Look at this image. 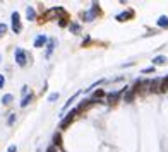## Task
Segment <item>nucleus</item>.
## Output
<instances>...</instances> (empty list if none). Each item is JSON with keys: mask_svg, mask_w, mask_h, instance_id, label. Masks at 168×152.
<instances>
[{"mask_svg": "<svg viewBox=\"0 0 168 152\" xmlns=\"http://www.w3.org/2000/svg\"><path fill=\"white\" fill-rule=\"evenodd\" d=\"M14 56H16V61H17L19 67H24V65L28 63V53L24 51L23 48H17L16 53H14Z\"/></svg>", "mask_w": 168, "mask_h": 152, "instance_id": "f257e3e1", "label": "nucleus"}, {"mask_svg": "<svg viewBox=\"0 0 168 152\" xmlns=\"http://www.w3.org/2000/svg\"><path fill=\"white\" fill-rule=\"evenodd\" d=\"M21 29H23V26H21V16L17 12H12V31L16 32H21Z\"/></svg>", "mask_w": 168, "mask_h": 152, "instance_id": "f03ea898", "label": "nucleus"}, {"mask_svg": "<svg viewBox=\"0 0 168 152\" xmlns=\"http://www.w3.org/2000/svg\"><path fill=\"white\" fill-rule=\"evenodd\" d=\"M76 113H77V110H72L71 113H67V116L62 120V123H60V128L64 130V128H67L69 125H71V121L74 120V116H76Z\"/></svg>", "mask_w": 168, "mask_h": 152, "instance_id": "7ed1b4c3", "label": "nucleus"}, {"mask_svg": "<svg viewBox=\"0 0 168 152\" xmlns=\"http://www.w3.org/2000/svg\"><path fill=\"white\" fill-rule=\"evenodd\" d=\"M46 41H48V38H46L45 34H38L36 39H34V46L36 48H43V46L46 45Z\"/></svg>", "mask_w": 168, "mask_h": 152, "instance_id": "20e7f679", "label": "nucleus"}, {"mask_svg": "<svg viewBox=\"0 0 168 152\" xmlns=\"http://www.w3.org/2000/svg\"><path fill=\"white\" fill-rule=\"evenodd\" d=\"M96 12H100V7H98V3H93V7H91V10L86 14V17H87L86 21H91L94 16H96Z\"/></svg>", "mask_w": 168, "mask_h": 152, "instance_id": "39448f33", "label": "nucleus"}, {"mask_svg": "<svg viewBox=\"0 0 168 152\" xmlns=\"http://www.w3.org/2000/svg\"><path fill=\"white\" fill-rule=\"evenodd\" d=\"M132 16H134V12H132V10H127V12L118 14V16H117V21L123 22V21H129V17H132Z\"/></svg>", "mask_w": 168, "mask_h": 152, "instance_id": "423d86ee", "label": "nucleus"}, {"mask_svg": "<svg viewBox=\"0 0 168 152\" xmlns=\"http://www.w3.org/2000/svg\"><path fill=\"white\" fill-rule=\"evenodd\" d=\"M163 63H166V56L158 55V56H155V58H153V65H163Z\"/></svg>", "mask_w": 168, "mask_h": 152, "instance_id": "0eeeda50", "label": "nucleus"}, {"mask_svg": "<svg viewBox=\"0 0 168 152\" xmlns=\"http://www.w3.org/2000/svg\"><path fill=\"white\" fill-rule=\"evenodd\" d=\"M160 91H161V92L168 91V77H165V79L160 81Z\"/></svg>", "mask_w": 168, "mask_h": 152, "instance_id": "6e6552de", "label": "nucleus"}, {"mask_svg": "<svg viewBox=\"0 0 168 152\" xmlns=\"http://www.w3.org/2000/svg\"><path fill=\"white\" fill-rule=\"evenodd\" d=\"M158 26L160 27H168V17L166 16H161L158 19Z\"/></svg>", "mask_w": 168, "mask_h": 152, "instance_id": "1a4fd4ad", "label": "nucleus"}, {"mask_svg": "<svg viewBox=\"0 0 168 152\" xmlns=\"http://www.w3.org/2000/svg\"><path fill=\"white\" fill-rule=\"evenodd\" d=\"M26 14H28V19H29V21H34L36 12H34V9H33V7H28V9H26Z\"/></svg>", "mask_w": 168, "mask_h": 152, "instance_id": "9d476101", "label": "nucleus"}, {"mask_svg": "<svg viewBox=\"0 0 168 152\" xmlns=\"http://www.w3.org/2000/svg\"><path fill=\"white\" fill-rule=\"evenodd\" d=\"M122 92H123V91H118V92L110 94V96H108V101H110V103H115V99H118V97L122 96Z\"/></svg>", "mask_w": 168, "mask_h": 152, "instance_id": "9b49d317", "label": "nucleus"}, {"mask_svg": "<svg viewBox=\"0 0 168 152\" xmlns=\"http://www.w3.org/2000/svg\"><path fill=\"white\" fill-rule=\"evenodd\" d=\"M31 99H33V96L29 94V96H24V99L21 101V108H26L29 103H31Z\"/></svg>", "mask_w": 168, "mask_h": 152, "instance_id": "f8f14e48", "label": "nucleus"}, {"mask_svg": "<svg viewBox=\"0 0 168 152\" xmlns=\"http://www.w3.org/2000/svg\"><path fill=\"white\" fill-rule=\"evenodd\" d=\"M10 103H12V94H5V96L2 97V104L7 106V104H10Z\"/></svg>", "mask_w": 168, "mask_h": 152, "instance_id": "ddd939ff", "label": "nucleus"}, {"mask_svg": "<svg viewBox=\"0 0 168 152\" xmlns=\"http://www.w3.org/2000/svg\"><path fill=\"white\" fill-rule=\"evenodd\" d=\"M134 94H136L134 91H129V92L125 94V96H123V101H127V103H132V99H134Z\"/></svg>", "mask_w": 168, "mask_h": 152, "instance_id": "4468645a", "label": "nucleus"}, {"mask_svg": "<svg viewBox=\"0 0 168 152\" xmlns=\"http://www.w3.org/2000/svg\"><path fill=\"white\" fill-rule=\"evenodd\" d=\"M53 48H55V41H53V39H52V41L48 43V48H46V56H50V55H52Z\"/></svg>", "mask_w": 168, "mask_h": 152, "instance_id": "2eb2a0df", "label": "nucleus"}, {"mask_svg": "<svg viewBox=\"0 0 168 152\" xmlns=\"http://www.w3.org/2000/svg\"><path fill=\"white\" fill-rule=\"evenodd\" d=\"M79 94H81V92H76V94H74V96H72V97H71V99H69V101H67V103H65V106H64V110H67V108H69V106H71V103H72V101H74V99H76V97H77V96H79Z\"/></svg>", "mask_w": 168, "mask_h": 152, "instance_id": "dca6fc26", "label": "nucleus"}, {"mask_svg": "<svg viewBox=\"0 0 168 152\" xmlns=\"http://www.w3.org/2000/svg\"><path fill=\"white\" fill-rule=\"evenodd\" d=\"M5 32H7V24H3V22H2V24H0V38H2Z\"/></svg>", "mask_w": 168, "mask_h": 152, "instance_id": "f3484780", "label": "nucleus"}, {"mask_svg": "<svg viewBox=\"0 0 168 152\" xmlns=\"http://www.w3.org/2000/svg\"><path fill=\"white\" fill-rule=\"evenodd\" d=\"M60 133H57V135L55 137H53V145H60Z\"/></svg>", "mask_w": 168, "mask_h": 152, "instance_id": "a211bd4d", "label": "nucleus"}, {"mask_svg": "<svg viewBox=\"0 0 168 152\" xmlns=\"http://www.w3.org/2000/svg\"><path fill=\"white\" fill-rule=\"evenodd\" d=\"M55 99H58V92H53V94H50V96H48V101H52V103Z\"/></svg>", "mask_w": 168, "mask_h": 152, "instance_id": "6ab92c4d", "label": "nucleus"}, {"mask_svg": "<svg viewBox=\"0 0 168 152\" xmlns=\"http://www.w3.org/2000/svg\"><path fill=\"white\" fill-rule=\"evenodd\" d=\"M155 74V67H149V68H144V70H142V74Z\"/></svg>", "mask_w": 168, "mask_h": 152, "instance_id": "aec40b11", "label": "nucleus"}, {"mask_svg": "<svg viewBox=\"0 0 168 152\" xmlns=\"http://www.w3.org/2000/svg\"><path fill=\"white\" fill-rule=\"evenodd\" d=\"M14 121H16V115H10V116H9V120H7V123H9V125H12Z\"/></svg>", "mask_w": 168, "mask_h": 152, "instance_id": "412c9836", "label": "nucleus"}, {"mask_svg": "<svg viewBox=\"0 0 168 152\" xmlns=\"http://www.w3.org/2000/svg\"><path fill=\"white\" fill-rule=\"evenodd\" d=\"M103 94H105V92L101 91V89H100V91H96V92H94V99H96V97H101ZM94 99H93V101H94Z\"/></svg>", "mask_w": 168, "mask_h": 152, "instance_id": "4be33fe9", "label": "nucleus"}, {"mask_svg": "<svg viewBox=\"0 0 168 152\" xmlns=\"http://www.w3.org/2000/svg\"><path fill=\"white\" fill-rule=\"evenodd\" d=\"M3 84H5V79H3V75L0 74V89L3 87Z\"/></svg>", "mask_w": 168, "mask_h": 152, "instance_id": "5701e85b", "label": "nucleus"}, {"mask_svg": "<svg viewBox=\"0 0 168 152\" xmlns=\"http://www.w3.org/2000/svg\"><path fill=\"white\" fill-rule=\"evenodd\" d=\"M7 152H17V147L16 145H10L9 149H7Z\"/></svg>", "mask_w": 168, "mask_h": 152, "instance_id": "b1692460", "label": "nucleus"}, {"mask_svg": "<svg viewBox=\"0 0 168 152\" xmlns=\"http://www.w3.org/2000/svg\"><path fill=\"white\" fill-rule=\"evenodd\" d=\"M46 152H57V149H55V145H50L48 149H46Z\"/></svg>", "mask_w": 168, "mask_h": 152, "instance_id": "393cba45", "label": "nucleus"}, {"mask_svg": "<svg viewBox=\"0 0 168 152\" xmlns=\"http://www.w3.org/2000/svg\"><path fill=\"white\" fill-rule=\"evenodd\" d=\"M71 29H72V31H79V26H77V24H72Z\"/></svg>", "mask_w": 168, "mask_h": 152, "instance_id": "a878e982", "label": "nucleus"}]
</instances>
